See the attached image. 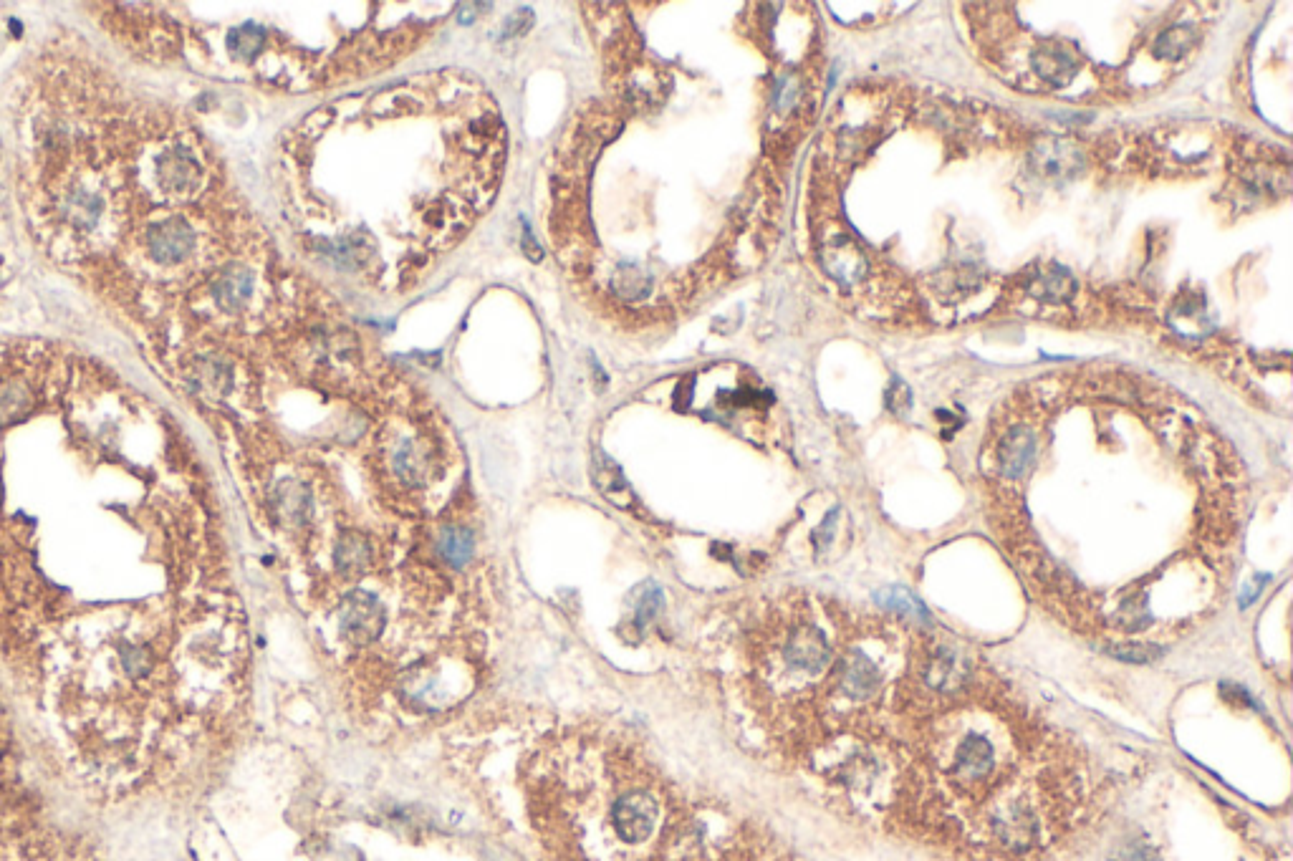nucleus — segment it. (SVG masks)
<instances>
[{
  "label": "nucleus",
  "instance_id": "423d86ee",
  "mask_svg": "<svg viewBox=\"0 0 1293 861\" xmlns=\"http://www.w3.org/2000/svg\"><path fill=\"white\" fill-rule=\"evenodd\" d=\"M392 475L407 488H422L432 473V447L422 437H400L389 450Z\"/></svg>",
  "mask_w": 1293,
  "mask_h": 861
},
{
  "label": "nucleus",
  "instance_id": "f3484780",
  "mask_svg": "<svg viewBox=\"0 0 1293 861\" xmlns=\"http://www.w3.org/2000/svg\"><path fill=\"white\" fill-rule=\"evenodd\" d=\"M887 404L894 415H905V412L910 410L912 394H910V387H907L902 379H894L892 382V387H889L887 392Z\"/></svg>",
  "mask_w": 1293,
  "mask_h": 861
},
{
  "label": "nucleus",
  "instance_id": "dca6fc26",
  "mask_svg": "<svg viewBox=\"0 0 1293 861\" xmlns=\"http://www.w3.org/2000/svg\"><path fill=\"white\" fill-rule=\"evenodd\" d=\"M660 606H662L660 589L650 586V589H647L642 596H639V604H637V624H639V627H644V624L650 622V619H655L657 609H660Z\"/></svg>",
  "mask_w": 1293,
  "mask_h": 861
},
{
  "label": "nucleus",
  "instance_id": "1a4fd4ad",
  "mask_svg": "<svg viewBox=\"0 0 1293 861\" xmlns=\"http://www.w3.org/2000/svg\"><path fill=\"white\" fill-rule=\"evenodd\" d=\"M1031 66L1043 81H1049L1051 86H1066L1071 79H1074V59L1066 48L1059 46H1043L1038 48L1036 54L1031 56Z\"/></svg>",
  "mask_w": 1293,
  "mask_h": 861
},
{
  "label": "nucleus",
  "instance_id": "f8f14e48",
  "mask_svg": "<svg viewBox=\"0 0 1293 861\" xmlns=\"http://www.w3.org/2000/svg\"><path fill=\"white\" fill-rule=\"evenodd\" d=\"M437 548H440V556L447 561L450 566H463L468 564L470 556H473L475 548V538L468 528H445L437 538Z\"/></svg>",
  "mask_w": 1293,
  "mask_h": 861
},
{
  "label": "nucleus",
  "instance_id": "a211bd4d",
  "mask_svg": "<svg viewBox=\"0 0 1293 861\" xmlns=\"http://www.w3.org/2000/svg\"><path fill=\"white\" fill-rule=\"evenodd\" d=\"M531 23H533L531 13H528V11H518L516 16H511V21H508L506 33H508V36H513V33H521V31H526V28L531 26Z\"/></svg>",
  "mask_w": 1293,
  "mask_h": 861
},
{
  "label": "nucleus",
  "instance_id": "0eeeda50",
  "mask_svg": "<svg viewBox=\"0 0 1293 861\" xmlns=\"http://www.w3.org/2000/svg\"><path fill=\"white\" fill-rule=\"evenodd\" d=\"M826 271L844 283H857L867 271V258L849 235H836L824 248Z\"/></svg>",
  "mask_w": 1293,
  "mask_h": 861
},
{
  "label": "nucleus",
  "instance_id": "7ed1b4c3",
  "mask_svg": "<svg viewBox=\"0 0 1293 861\" xmlns=\"http://www.w3.org/2000/svg\"><path fill=\"white\" fill-rule=\"evenodd\" d=\"M387 614L369 591H349L339 604V629L354 647H369L384 632Z\"/></svg>",
  "mask_w": 1293,
  "mask_h": 861
},
{
  "label": "nucleus",
  "instance_id": "6e6552de",
  "mask_svg": "<svg viewBox=\"0 0 1293 861\" xmlns=\"http://www.w3.org/2000/svg\"><path fill=\"white\" fill-rule=\"evenodd\" d=\"M213 296L223 311H240L253 296V276L245 268H230L228 273L218 278L213 288Z\"/></svg>",
  "mask_w": 1293,
  "mask_h": 861
},
{
  "label": "nucleus",
  "instance_id": "2eb2a0df",
  "mask_svg": "<svg viewBox=\"0 0 1293 861\" xmlns=\"http://www.w3.org/2000/svg\"><path fill=\"white\" fill-rule=\"evenodd\" d=\"M228 46H230V51H233L235 56H253V54H258V51H261V46H263V33H261V28H256V26H243V28H238V31L230 33Z\"/></svg>",
  "mask_w": 1293,
  "mask_h": 861
},
{
  "label": "nucleus",
  "instance_id": "4468645a",
  "mask_svg": "<svg viewBox=\"0 0 1293 861\" xmlns=\"http://www.w3.org/2000/svg\"><path fill=\"white\" fill-rule=\"evenodd\" d=\"M1190 48H1192V28L1187 26L1170 28V31H1165L1155 41V54L1160 56V59H1177V56H1185Z\"/></svg>",
  "mask_w": 1293,
  "mask_h": 861
},
{
  "label": "nucleus",
  "instance_id": "39448f33",
  "mask_svg": "<svg viewBox=\"0 0 1293 861\" xmlns=\"http://www.w3.org/2000/svg\"><path fill=\"white\" fill-rule=\"evenodd\" d=\"M1033 167L1049 182H1069L1084 172V152L1069 139H1043L1033 149Z\"/></svg>",
  "mask_w": 1293,
  "mask_h": 861
},
{
  "label": "nucleus",
  "instance_id": "20e7f679",
  "mask_svg": "<svg viewBox=\"0 0 1293 861\" xmlns=\"http://www.w3.org/2000/svg\"><path fill=\"white\" fill-rule=\"evenodd\" d=\"M195 250V230L182 218H167L147 230V253L160 266H177Z\"/></svg>",
  "mask_w": 1293,
  "mask_h": 861
},
{
  "label": "nucleus",
  "instance_id": "9d476101",
  "mask_svg": "<svg viewBox=\"0 0 1293 861\" xmlns=\"http://www.w3.org/2000/svg\"><path fill=\"white\" fill-rule=\"evenodd\" d=\"M369 564H372V546H369L367 538L359 536V533H344L336 541L334 566L339 574H362Z\"/></svg>",
  "mask_w": 1293,
  "mask_h": 861
},
{
  "label": "nucleus",
  "instance_id": "9b49d317",
  "mask_svg": "<svg viewBox=\"0 0 1293 861\" xmlns=\"http://www.w3.org/2000/svg\"><path fill=\"white\" fill-rule=\"evenodd\" d=\"M276 505H278V513H281L283 521L304 523L306 518L311 516L314 500H311V493L304 488V485L293 483V480H286V483H283L281 488H278Z\"/></svg>",
  "mask_w": 1293,
  "mask_h": 861
},
{
  "label": "nucleus",
  "instance_id": "f03ea898",
  "mask_svg": "<svg viewBox=\"0 0 1293 861\" xmlns=\"http://www.w3.org/2000/svg\"><path fill=\"white\" fill-rule=\"evenodd\" d=\"M149 180L167 197H190L203 187V165L182 144H170L152 157Z\"/></svg>",
  "mask_w": 1293,
  "mask_h": 861
},
{
  "label": "nucleus",
  "instance_id": "f257e3e1",
  "mask_svg": "<svg viewBox=\"0 0 1293 861\" xmlns=\"http://www.w3.org/2000/svg\"><path fill=\"white\" fill-rule=\"evenodd\" d=\"M662 821V801L652 788L629 786L614 793L602 811V826L619 846L650 844Z\"/></svg>",
  "mask_w": 1293,
  "mask_h": 861
},
{
  "label": "nucleus",
  "instance_id": "ddd939ff",
  "mask_svg": "<svg viewBox=\"0 0 1293 861\" xmlns=\"http://www.w3.org/2000/svg\"><path fill=\"white\" fill-rule=\"evenodd\" d=\"M1071 288H1074V281H1071L1069 273L1061 271V268H1056V271H1049V273H1041V276L1031 283V293L1036 298H1043V301H1061V298L1069 296Z\"/></svg>",
  "mask_w": 1293,
  "mask_h": 861
}]
</instances>
